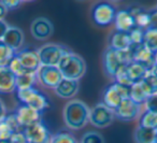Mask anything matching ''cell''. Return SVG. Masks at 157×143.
Segmentation results:
<instances>
[{"instance_id":"6da1fadb","label":"cell","mask_w":157,"mask_h":143,"mask_svg":"<svg viewBox=\"0 0 157 143\" xmlns=\"http://www.w3.org/2000/svg\"><path fill=\"white\" fill-rule=\"evenodd\" d=\"M90 111L85 102L81 100H71L63 108V121L70 129L78 130L90 122Z\"/></svg>"},{"instance_id":"7a4b0ae2","label":"cell","mask_w":157,"mask_h":143,"mask_svg":"<svg viewBox=\"0 0 157 143\" xmlns=\"http://www.w3.org/2000/svg\"><path fill=\"white\" fill-rule=\"evenodd\" d=\"M58 69L63 79L78 81L85 74L86 64L80 55L68 52L58 64Z\"/></svg>"},{"instance_id":"3957f363","label":"cell","mask_w":157,"mask_h":143,"mask_svg":"<svg viewBox=\"0 0 157 143\" xmlns=\"http://www.w3.org/2000/svg\"><path fill=\"white\" fill-rule=\"evenodd\" d=\"M132 61V53L129 48L125 51H116L112 48H107L105 56H103L105 71L109 75L113 78L121 68L129 65Z\"/></svg>"},{"instance_id":"277c9868","label":"cell","mask_w":157,"mask_h":143,"mask_svg":"<svg viewBox=\"0 0 157 143\" xmlns=\"http://www.w3.org/2000/svg\"><path fill=\"white\" fill-rule=\"evenodd\" d=\"M16 96L23 102V104L30 106L41 113L50 106L48 97L33 87L27 89H17Z\"/></svg>"},{"instance_id":"5b68a950","label":"cell","mask_w":157,"mask_h":143,"mask_svg":"<svg viewBox=\"0 0 157 143\" xmlns=\"http://www.w3.org/2000/svg\"><path fill=\"white\" fill-rule=\"evenodd\" d=\"M68 52L70 51L67 48L56 43L44 44L38 50L41 66H52V67H57L61 58Z\"/></svg>"},{"instance_id":"8992f818","label":"cell","mask_w":157,"mask_h":143,"mask_svg":"<svg viewBox=\"0 0 157 143\" xmlns=\"http://www.w3.org/2000/svg\"><path fill=\"white\" fill-rule=\"evenodd\" d=\"M114 117H115L114 111L103 103L97 104L90 111V122L98 128L110 126L113 123Z\"/></svg>"},{"instance_id":"52a82bcc","label":"cell","mask_w":157,"mask_h":143,"mask_svg":"<svg viewBox=\"0 0 157 143\" xmlns=\"http://www.w3.org/2000/svg\"><path fill=\"white\" fill-rule=\"evenodd\" d=\"M23 133L28 143H51L52 140L50 130L42 122L24 128Z\"/></svg>"},{"instance_id":"ba28073f","label":"cell","mask_w":157,"mask_h":143,"mask_svg":"<svg viewBox=\"0 0 157 143\" xmlns=\"http://www.w3.org/2000/svg\"><path fill=\"white\" fill-rule=\"evenodd\" d=\"M63 79L61 72L59 71L58 67L52 66H40L37 71V80L48 88H56L57 85Z\"/></svg>"},{"instance_id":"9c48e42d","label":"cell","mask_w":157,"mask_h":143,"mask_svg":"<svg viewBox=\"0 0 157 143\" xmlns=\"http://www.w3.org/2000/svg\"><path fill=\"white\" fill-rule=\"evenodd\" d=\"M92 16L94 22L99 26H108L114 22L116 11L109 3H99L93 8Z\"/></svg>"},{"instance_id":"30bf717a","label":"cell","mask_w":157,"mask_h":143,"mask_svg":"<svg viewBox=\"0 0 157 143\" xmlns=\"http://www.w3.org/2000/svg\"><path fill=\"white\" fill-rule=\"evenodd\" d=\"M129 50L132 53V60L142 65L144 68L150 71L156 64V55L151 52L147 48L141 45H131Z\"/></svg>"},{"instance_id":"8fae6325","label":"cell","mask_w":157,"mask_h":143,"mask_svg":"<svg viewBox=\"0 0 157 143\" xmlns=\"http://www.w3.org/2000/svg\"><path fill=\"white\" fill-rule=\"evenodd\" d=\"M140 109L141 106L136 103L132 99L127 98L122 101L117 109L114 111L115 117L124 122H130L136 119L140 114Z\"/></svg>"},{"instance_id":"7c38bea8","label":"cell","mask_w":157,"mask_h":143,"mask_svg":"<svg viewBox=\"0 0 157 143\" xmlns=\"http://www.w3.org/2000/svg\"><path fill=\"white\" fill-rule=\"evenodd\" d=\"M16 57L27 72H37L41 66L38 51L31 48H24L16 52Z\"/></svg>"},{"instance_id":"4fadbf2b","label":"cell","mask_w":157,"mask_h":143,"mask_svg":"<svg viewBox=\"0 0 157 143\" xmlns=\"http://www.w3.org/2000/svg\"><path fill=\"white\" fill-rule=\"evenodd\" d=\"M15 115L17 117V121L20 123V125L23 128H26L28 126H31L33 124L41 122L42 113L35 110V109L30 108L28 106L22 104V106H20L16 109Z\"/></svg>"},{"instance_id":"5bb4252c","label":"cell","mask_w":157,"mask_h":143,"mask_svg":"<svg viewBox=\"0 0 157 143\" xmlns=\"http://www.w3.org/2000/svg\"><path fill=\"white\" fill-rule=\"evenodd\" d=\"M53 30H54L53 24L45 17H38L31 23V35L37 40H45L50 38L53 33Z\"/></svg>"},{"instance_id":"9a60e30c","label":"cell","mask_w":157,"mask_h":143,"mask_svg":"<svg viewBox=\"0 0 157 143\" xmlns=\"http://www.w3.org/2000/svg\"><path fill=\"white\" fill-rule=\"evenodd\" d=\"M114 23H115L116 30L121 31V33H129L133 28L137 27L135 17H133L130 10H121V11L116 12Z\"/></svg>"},{"instance_id":"2e32d148","label":"cell","mask_w":157,"mask_h":143,"mask_svg":"<svg viewBox=\"0 0 157 143\" xmlns=\"http://www.w3.org/2000/svg\"><path fill=\"white\" fill-rule=\"evenodd\" d=\"M24 40H25V37H24V33L22 31V29L17 28V27H14V26H9V28H8L2 41L5 42L8 46L13 48L16 52V51H18L23 46Z\"/></svg>"},{"instance_id":"e0dca14e","label":"cell","mask_w":157,"mask_h":143,"mask_svg":"<svg viewBox=\"0 0 157 143\" xmlns=\"http://www.w3.org/2000/svg\"><path fill=\"white\" fill-rule=\"evenodd\" d=\"M16 89V75L9 68H0V94H9Z\"/></svg>"},{"instance_id":"ac0fdd59","label":"cell","mask_w":157,"mask_h":143,"mask_svg":"<svg viewBox=\"0 0 157 143\" xmlns=\"http://www.w3.org/2000/svg\"><path fill=\"white\" fill-rule=\"evenodd\" d=\"M78 87L80 86H78V81L63 79L61 82L55 88V93L58 97L69 99L76 95V93L78 91Z\"/></svg>"},{"instance_id":"d6986e66","label":"cell","mask_w":157,"mask_h":143,"mask_svg":"<svg viewBox=\"0 0 157 143\" xmlns=\"http://www.w3.org/2000/svg\"><path fill=\"white\" fill-rule=\"evenodd\" d=\"M123 100L124 99L120 95L117 89L115 88L113 83L105 88V94H103V104H105L108 108L115 111L120 106V104L122 103Z\"/></svg>"},{"instance_id":"ffe728a7","label":"cell","mask_w":157,"mask_h":143,"mask_svg":"<svg viewBox=\"0 0 157 143\" xmlns=\"http://www.w3.org/2000/svg\"><path fill=\"white\" fill-rule=\"evenodd\" d=\"M131 46V41L129 38V33L115 31L110 39V48L116 51L128 50Z\"/></svg>"},{"instance_id":"44dd1931","label":"cell","mask_w":157,"mask_h":143,"mask_svg":"<svg viewBox=\"0 0 157 143\" xmlns=\"http://www.w3.org/2000/svg\"><path fill=\"white\" fill-rule=\"evenodd\" d=\"M157 130L146 128L143 126H138L133 133L136 143H155L156 142Z\"/></svg>"},{"instance_id":"7402d4cb","label":"cell","mask_w":157,"mask_h":143,"mask_svg":"<svg viewBox=\"0 0 157 143\" xmlns=\"http://www.w3.org/2000/svg\"><path fill=\"white\" fill-rule=\"evenodd\" d=\"M126 70H127V73H128L129 79H130V81L133 84L141 82L148 71L146 68H144L143 66L136 63V61H132L129 65H127Z\"/></svg>"},{"instance_id":"603a6c76","label":"cell","mask_w":157,"mask_h":143,"mask_svg":"<svg viewBox=\"0 0 157 143\" xmlns=\"http://www.w3.org/2000/svg\"><path fill=\"white\" fill-rule=\"evenodd\" d=\"M16 52L8 46L2 40H0V68H8L12 59L15 57Z\"/></svg>"},{"instance_id":"cb8c5ba5","label":"cell","mask_w":157,"mask_h":143,"mask_svg":"<svg viewBox=\"0 0 157 143\" xmlns=\"http://www.w3.org/2000/svg\"><path fill=\"white\" fill-rule=\"evenodd\" d=\"M150 97L148 94L146 93L145 88L142 85L141 82L139 83H135L132 86L130 87V99H132L136 103L140 104L145 103L146 99Z\"/></svg>"},{"instance_id":"d4e9b609","label":"cell","mask_w":157,"mask_h":143,"mask_svg":"<svg viewBox=\"0 0 157 143\" xmlns=\"http://www.w3.org/2000/svg\"><path fill=\"white\" fill-rule=\"evenodd\" d=\"M130 12L132 13L133 17H135L136 21V26L138 28H141V29H148L150 27V12H145L143 11L142 9H131Z\"/></svg>"},{"instance_id":"484cf974","label":"cell","mask_w":157,"mask_h":143,"mask_svg":"<svg viewBox=\"0 0 157 143\" xmlns=\"http://www.w3.org/2000/svg\"><path fill=\"white\" fill-rule=\"evenodd\" d=\"M36 80H37V72H30L21 76H16V91L31 88L36 83Z\"/></svg>"},{"instance_id":"4316f807","label":"cell","mask_w":157,"mask_h":143,"mask_svg":"<svg viewBox=\"0 0 157 143\" xmlns=\"http://www.w3.org/2000/svg\"><path fill=\"white\" fill-rule=\"evenodd\" d=\"M143 45L147 48L154 54L157 53V30L155 29H146L144 31Z\"/></svg>"},{"instance_id":"83f0119b","label":"cell","mask_w":157,"mask_h":143,"mask_svg":"<svg viewBox=\"0 0 157 143\" xmlns=\"http://www.w3.org/2000/svg\"><path fill=\"white\" fill-rule=\"evenodd\" d=\"M140 126L157 130V113L145 110L140 117Z\"/></svg>"},{"instance_id":"f1b7e54d","label":"cell","mask_w":157,"mask_h":143,"mask_svg":"<svg viewBox=\"0 0 157 143\" xmlns=\"http://www.w3.org/2000/svg\"><path fill=\"white\" fill-rule=\"evenodd\" d=\"M141 83L145 88L146 93L148 94V96L157 93V78L151 71H147L144 79L141 81Z\"/></svg>"},{"instance_id":"f546056e","label":"cell","mask_w":157,"mask_h":143,"mask_svg":"<svg viewBox=\"0 0 157 143\" xmlns=\"http://www.w3.org/2000/svg\"><path fill=\"white\" fill-rule=\"evenodd\" d=\"M51 143H78V141L70 132L58 131L52 136Z\"/></svg>"},{"instance_id":"4dcf8cb0","label":"cell","mask_w":157,"mask_h":143,"mask_svg":"<svg viewBox=\"0 0 157 143\" xmlns=\"http://www.w3.org/2000/svg\"><path fill=\"white\" fill-rule=\"evenodd\" d=\"M3 121H5V123L9 126V128L12 130L13 133H15V132H22L23 130H24V128H23L22 126L20 125V123H18L17 117H16L15 113L6 115V117H5Z\"/></svg>"},{"instance_id":"1f68e13d","label":"cell","mask_w":157,"mask_h":143,"mask_svg":"<svg viewBox=\"0 0 157 143\" xmlns=\"http://www.w3.org/2000/svg\"><path fill=\"white\" fill-rule=\"evenodd\" d=\"M144 29L141 28H133L132 30L129 33V38H130L131 41V45H141L143 44V40H144Z\"/></svg>"},{"instance_id":"d6a6232c","label":"cell","mask_w":157,"mask_h":143,"mask_svg":"<svg viewBox=\"0 0 157 143\" xmlns=\"http://www.w3.org/2000/svg\"><path fill=\"white\" fill-rule=\"evenodd\" d=\"M81 143H105V141L99 132L88 131L82 137Z\"/></svg>"},{"instance_id":"836d02e7","label":"cell","mask_w":157,"mask_h":143,"mask_svg":"<svg viewBox=\"0 0 157 143\" xmlns=\"http://www.w3.org/2000/svg\"><path fill=\"white\" fill-rule=\"evenodd\" d=\"M8 68H9V69L11 70V71L13 72L16 76H21V75H23V74L30 73V72H27L26 70L24 69V67L22 66L21 61L18 60V58L16 57V55H15V57L12 59V61L10 63V65Z\"/></svg>"},{"instance_id":"e575fe53","label":"cell","mask_w":157,"mask_h":143,"mask_svg":"<svg viewBox=\"0 0 157 143\" xmlns=\"http://www.w3.org/2000/svg\"><path fill=\"white\" fill-rule=\"evenodd\" d=\"M12 136H13V132L5 123V121L0 122V142H9Z\"/></svg>"},{"instance_id":"d590c367","label":"cell","mask_w":157,"mask_h":143,"mask_svg":"<svg viewBox=\"0 0 157 143\" xmlns=\"http://www.w3.org/2000/svg\"><path fill=\"white\" fill-rule=\"evenodd\" d=\"M145 106L147 111H152V112L157 113V93L154 94V95H151L146 99Z\"/></svg>"},{"instance_id":"8d00e7d4","label":"cell","mask_w":157,"mask_h":143,"mask_svg":"<svg viewBox=\"0 0 157 143\" xmlns=\"http://www.w3.org/2000/svg\"><path fill=\"white\" fill-rule=\"evenodd\" d=\"M1 3L5 6L7 10H14L20 7L22 1H18V0H2Z\"/></svg>"},{"instance_id":"74e56055","label":"cell","mask_w":157,"mask_h":143,"mask_svg":"<svg viewBox=\"0 0 157 143\" xmlns=\"http://www.w3.org/2000/svg\"><path fill=\"white\" fill-rule=\"evenodd\" d=\"M10 143H27L26 138H25L23 131L22 132H15V133H13L11 140H10Z\"/></svg>"},{"instance_id":"f35d334b","label":"cell","mask_w":157,"mask_h":143,"mask_svg":"<svg viewBox=\"0 0 157 143\" xmlns=\"http://www.w3.org/2000/svg\"><path fill=\"white\" fill-rule=\"evenodd\" d=\"M150 27L148 29H155L157 30V9H154L150 12Z\"/></svg>"},{"instance_id":"ab89813d","label":"cell","mask_w":157,"mask_h":143,"mask_svg":"<svg viewBox=\"0 0 157 143\" xmlns=\"http://www.w3.org/2000/svg\"><path fill=\"white\" fill-rule=\"evenodd\" d=\"M8 28H9V25H8L3 20H0V40L3 39Z\"/></svg>"},{"instance_id":"60d3db41","label":"cell","mask_w":157,"mask_h":143,"mask_svg":"<svg viewBox=\"0 0 157 143\" xmlns=\"http://www.w3.org/2000/svg\"><path fill=\"white\" fill-rule=\"evenodd\" d=\"M6 117V106L3 104V102L0 100V122L3 121Z\"/></svg>"},{"instance_id":"b9f144b4","label":"cell","mask_w":157,"mask_h":143,"mask_svg":"<svg viewBox=\"0 0 157 143\" xmlns=\"http://www.w3.org/2000/svg\"><path fill=\"white\" fill-rule=\"evenodd\" d=\"M7 12H8V10L6 9V7L1 3V1H0V20H3V17L6 16Z\"/></svg>"},{"instance_id":"7bdbcfd3","label":"cell","mask_w":157,"mask_h":143,"mask_svg":"<svg viewBox=\"0 0 157 143\" xmlns=\"http://www.w3.org/2000/svg\"><path fill=\"white\" fill-rule=\"evenodd\" d=\"M155 143H157V134H156V142H155Z\"/></svg>"},{"instance_id":"ee69618b","label":"cell","mask_w":157,"mask_h":143,"mask_svg":"<svg viewBox=\"0 0 157 143\" xmlns=\"http://www.w3.org/2000/svg\"><path fill=\"white\" fill-rule=\"evenodd\" d=\"M27 143H28V142H27Z\"/></svg>"}]
</instances>
